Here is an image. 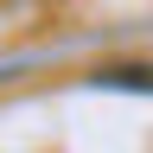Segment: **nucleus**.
<instances>
[{"label":"nucleus","instance_id":"obj_1","mask_svg":"<svg viewBox=\"0 0 153 153\" xmlns=\"http://www.w3.org/2000/svg\"><path fill=\"white\" fill-rule=\"evenodd\" d=\"M96 89H147L153 96V64H108V70H89Z\"/></svg>","mask_w":153,"mask_h":153}]
</instances>
